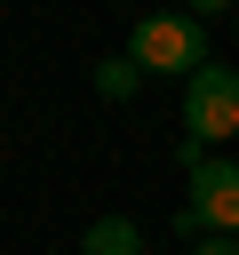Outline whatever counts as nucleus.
<instances>
[{
	"label": "nucleus",
	"mask_w": 239,
	"mask_h": 255,
	"mask_svg": "<svg viewBox=\"0 0 239 255\" xmlns=\"http://www.w3.org/2000/svg\"><path fill=\"white\" fill-rule=\"evenodd\" d=\"M135 88H143V72H135V56H127V48L96 64V96H104V104H127Z\"/></svg>",
	"instance_id": "nucleus-5"
},
{
	"label": "nucleus",
	"mask_w": 239,
	"mask_h": 255,
	"mask_svg": "<svg viewBox=\"0 0 239 255\" xmlns=\"http://www.w3.org/2000/svg\"><path fill=\"white\" fill-rule=\"evenodd\" d=\"M191 255H239V239H215V231H207V239H199Z\"/></svg>",
	"instance_id": "nucleus-6"
},
{
	"label": "nucleus",
	"mask_w": 239,
	"mask_h": 255,
	"mask_svg": "<svg viewBox=\"0 0 239 255\" xmlns=\"http://www.w3.org/2000/svg\"><path fill=\"white\" fill-rule=\"evenodd\" d=\"M191 215L215 239H239V159H207L191 175Z\"/></svg>",
	"instance_id": "nucleus-3"
},
{
	"label": "nucleus",
	"mask_w": 239,
	"mask_h": 255,
	"mask_svg": "<svg viewBox=\"0 0 239 255\" xmlns=\"http://www.w3.org/2000/svg\"><path fill=\"white\" fill-rule=\"evenodd\" d=\"M183 135H199L207 151L239 135V64H215V56H207V64L183 80Z\"/></svg>",
	"instance_id": "nucleus-2"
},
{
	"label": "nucleus",
	"mask_w": 239,
	"mask_h": 255,
	"mask_svg": "<svg viewBox=\"0 0 239 255\" xmlns=\"http://www.w3.org/2000/svg\"><path fill=\"white\" fill-rule=\"evenodd\" d=\"M231 40H239V16H231Z\"/></svg>",
	"instance_id": "nucleus-7"
},
{
	"label": "nucleus",
	"mask_w": 239,
	"mask_h": 255,
	"mask_svg": "<svg viewBox=\"0 0 239 255\" xmlns=\"http://www.w3.org/2000/svg\"><path fill=\"white\" fill-rule=\"evenodd\" d=\"M127 56H135L143 80H191V72L207 64V16H199V8H191V16H143V24L127 32Z\"/></svg>",
	"instance_id": "nucleus-1"
},
{
	"label": "nucleus",
	"mask_w": 239,
	"mask_h": 255,
	"mask_svg": "<svg viewBox=\"0 0 239 255\" xmlns=\"http://www.w3.org/2000/svg\"><path fill=\"white\" fill-rule=\"evenodd\" d=\"M80 255H151V239H143L135 215H96L80 231Z\"/></svg>",
	"instance_id": "nucleus-4"
}]
</instances>
